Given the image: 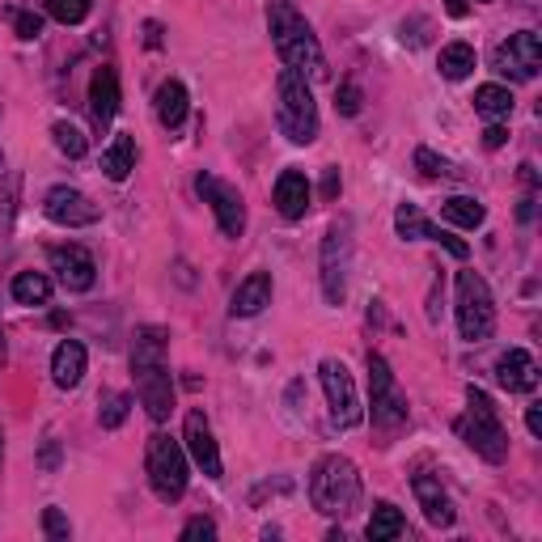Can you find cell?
I'll use <instances>...</instances> for the list:
<instances>
[{
    "label": "cell",
    "instance_id": "1",
    "mask_svg": "<svg viewBox=\"0 0 542 542\" xmlns=\"http://www.w3.org/2000/svg\"><path fill=\"white\" fill-rule=\"evenodd\" d=\"M166 352H170V331L149 322L136 327L132 335V373H136V394L140 407L149 411V420L161 424L174 411V377L166 369Z\"/></svg>",
    "mask_w": 542,
    "mask_h": 542
},
{
    "label": "cell",
    "instance_id": "2",
    "mask_svg": "<svg viewBox=\"0 0 542 542\" xmlns=\"http://www.w3.org/2000/svg\"><path fill=\"white\" fill-rule=\"evenodd\" d=\"M267 30H271V47L284 68H297L301 77L322 81L327 77V56H322V43L314 26L297 13L293 0H271L267 5Z\"/></svg>",
    "mask_w": 542,
    "mask_h": 542
},
{
    "label": "cell",
    "instance_id": "3",
    "mask_svg": "<svg viewBox=\"0 0 542 542\" xmlns=\"http://www.w3.org/2000/svg\"><path fill=\"white\" fill-rule=\"evenodd\" d=\"M360 496H365V483H360V471L352 458L343 454H322L310 471V504L322 517H352L360 509Z\"/></svg>",
    "mask_w": 542,
    "mask_h": 542
},
{
    "label": "cell",
    "instance_id": "4",
    "mask_svg": "<svg viewBox=\"0 0 542 542\" xmlns=\"http://www.w3.org/2000/svg\"><path fill=\"white\" fill-rule=\"evenodd\" d=\"M276 128L288 144H314L318 140V102L310 77L297 68H280L276 77Z\"/></svg>",
    "mask_w": 542,
    "mask_h": 542
},
{
    "label": "cell",
    "instance_id": "5",
    "mask_svg": "<svg viewBox=\"0 0 542 542\" xmlns=\"http://www.w3.org/2000/svg\"><path fill=\"white\" fill-rule=\"evenodd\" d=\"M454 432L475 449L483 462H509V428H504L496 403L487 399V390L479 386H466V415L454 424Z\"/></svg>",
    "mask_w": 542,
    "mask_h": 542
},
{
    "label": "cell",
    "instance_id": "6",
    "mask_svg": "<svg viewBox=\"0 0 542 542\" xmlns=\"http://www.w3.org/2000/svg\"><path fill=\"white\" fill-rule=\"evenodd\" d=\"M144 471H149V487L161 504H178L187 496V479H191V466H187V449L178 445L166 432H153L149 449H144Z\"/></svg>",
    "mask_w": 542,
    "mask_h": 542
},
{
    "label": "cell",
    "instance_id": "7",
    "mask_svg": "<svg viewBox=\"0 0 542 542\" xmlns=\"http://www.w3.org/2000/svg\"><path fill=\"white\" fill-rule=\"evenodd\" d=\"M458 335L466 343H487L496 335V301L479 271H458Z\"/></svg>",
    "mask_w": 542,
    "mask_h": 542
},
{
    "label": "cell",
    "instance_id": "8",
    "mask_svg": "<svg viewBox=\"0 0 542 542\" xmlns=\"http://www.w3.org/2000/svg\"><path fill=\"white\" fill-rule=\"evenodd\" d=\"M318 276H322V297L327 305L348 301V280H352V221L339 216L322 238V255H318Z\"/></svg>",
    "mask_w": 542,
    "mask_h": 542
},
{
    "label": "cell",
    "instance_id": "9",
    "mask_svg": "<svg viewBox=\"0 0 542 542\" xmlns=\"http://www.w3.org/2000/svg\"><path fill=\"white\" fill-rule=\"evenodd\" d=\"M369 390H373V428L386 437L382 445H390V437H399L407 428V394L394 382L386 356L377 352H369Z\"/></svg>",
    "mask_w": 542,
    "mask_h": 542
},
{
    "label": "cell",
    "instance_id": "10",
    "mask_svg": "<svg viewBox=\"0 0 542 542\" xmlns=\"http://www.w3.org/2000/svg\"><path fill=\"white\" fill-rule=\"evenodd\" d=\"M318 377H322V390H327V407H331V420L339 428H356L365 420V407H360V394H356V382L343 360L327 356L318 365Z\"/></svg>",
    "mask_w": 542,
    "mask_h": 542
},
{
    "label": "cell",
    "instance_id": "11",
    "mask_svg": "<svg viewBox=\"0 0 542 542\" xmlns=\"http://www.w3.org/2000/svg\"><path fill=\"white\" fill-rule=\"evenodd\" d=\"M195 191H200V200L212 208V216H216V225H221L225 238L238 242L246 233V200H242V191L229 187L225 178H216V174L195 178Z\"/></svg>",
    "mask_w": 542,
    "mask_h": 542
},
{
    "label": "cell",
    "instance_id": "12",
    "mask_svg": "<svg viewBox=\"0 0 542 542\" xmlns=\"http://www.w3.org/2000/svg\"><path fill=\"white\" fill-rule=\"evenodd\" d=\"M492 68L500 72V77L509 81H534L538 68H542V43L534 30H517L509 34L496 51H492Z\"/></svg>",
    "mask_w": 542,
    "mask_h": 542
},
{
    "label": "cell",
    "instance_id": "13",
    "mask_svg": "<svg viewBox=\"0 0 542 542\" xmlns=\"http://www.w3.org/2000/svg\"><path fill=\"white\" fill-rule=\"evenodd\" d=\"M43 216H47L51 225L85 229V225H98L102 221V208L89 200L85 191H77V187H51L43 195Z\"/></svg>",
    "mask_w": 542,
    "mask_h": 542
},
{
    "label": "cell",
    "instance_id": "14",
    "mask_svg": "<svg viewBox=\"0 0 542 542\" xmlns=\"http://www.w3.org/2000/svg\"><path fill=\"white\" fill-rule=\"evenodd\" d=\"M47 263L56 271V280L68 288V293H89V288L98 284V263L89 255L85 246L68 242V246H51L47 250Z\"/></svg>",
    "mask_w": 542,
    "mask_h": 542
},
{
    "label": "cell",
    "instance_id": "15",
    "mask_svg": "<svg viewBox=\"0 0 542 542\" xmlns=\"http://www.w3.org/2000/svg\"><path fill=\"white\" fill-rule=\"evenodd\" d=\"M394 229H399V238H403V242H437V246H445L454 259H466V255H471V246H466L462 238H454L449 229L432 225L415 204H399V212H394Z\"/></svg>",
    "mask_w": 542,
    "mask_h": 542
},
{
    "label": "cell",
    "instance_id": "16",
    "mask_svg": "<svg viewBox=\"0 0 542 542\" xmlns=\"http://www.w3.org/2000/svg\"><path fill=\"white\" fill-rule=\"evenodd\" d=\"M183 449H187V458L200 466V471L208 479H221L225 475V466H221V449H216V437H212V424H208V415L195 407L187 411V424H183Z\"/></svg>",
    "mask_w": 542,
    "mask_h": 542
},
{
    "label": "cell",
    "instance_id": "17",
    "mask_svg": "<svg viewBox=\"0 0 542 542\" xmlns=\"http://www.w3.org/2000/svg\"><path fill=\"white\" fill-rule=\"evenodd\" d=\"M411 492H415V500H420V509H424V517H428V526L449 530V526L458 521L454 500H449V492L441 487L437 475H415V479H411Z\"/></svg>",
    "mask_w": 542,
    "mask_h": 542
},
{
    "label": "cell",
    "instance_id": "18",
    "mask_svg": "<svg viewBox=\"0 0 542 542\" xmlns=\"http://www.w3.org/2000/svg\"><path fill=\"white\" fill-rule=\"evenodd\" d=\"M310 178H305L301 170H280L276 187H271V200H276V212L284 216V221H301L305 212H310Z\"/></svg>",
    "mask_w": 542,
    "mask_h": 542
},
{
    "label": "cell",
    "instance_id": "19",
    "mask_svg": "<svg viewBox=\"0 0 542 542\" xmlns=\"http://www.w3.org/2000/svg\"><path fill=\"white\" fill-rule=\"evenodd\" d=\"M496 382H500V390H509V394H530V390H538V365H534V356H530L526 348L500 352V360H496Z\"/></svg>",
    "mask_w": 542,
    "mask_h": 542
},
{
    "label": "cell",
    "instance_id": "20",
    "mask_svg": "<svg viewBox=\"0 0 542 542\" xmlns=\"http://www.w3.org/2000/svg\"><path fill=\"white\" fill-rule=\"evenodd\" d=\"M89 115H94L102 132L111 128L119 115V77H115V68H106V64L89 77Z\"/></svg>",
    "mask_w": 542,
    "mask_h": 542
},
{
    "label": "cell",
    "instance_id": "21",
    "mask_svg": "<svg viewBox=\"0 0 542 542\" xmlns=\"http://www.w3.org/2000/svg\"><path fill=\"white\" fill-rule=\"evenodd\" d=\"M271 305V271H250V276L233 288L229 314L233 318H255Z\"/></svg>",
    "mask_w": 542,
    "mask_h": 542
},
{
    "label": "cell",
    "instance_id": "22",
    "mask_svg": "<svg viewBox=\"0 0 542 542\" xmlns=\"http://www.w3.org/2000/svg\"><path fill=\"white\" fill-rule=\"evenodd\" d=\"M85 365H89L85 343L81 339H64L60 348L51 352V382H56L60 390H77L81 377H85Z\"/></svg>",
    "mask_w": 542,
    "mask_h": 542
},
{
    "label": "cell",
    "instance_id": "23",
    "mask_svg": "<svg viewBox=\"0 0 542 542\" xmlns=\"http://www.w3.org/2000/svg\"><path fill=\"white\" fill-rule=\"evenodd\" d=\"M153 106H157V123L166 132H178L183 128V119H187V111H191V98H187V85L183 81H161V89H157V98H153Z\"/></svg>",
    "mask_w": 542,
    "mask_h": 542
},
{
    "label": "cell",
    "instance_id": "24",
    "mask_svg": "<svg viewBox=\"0 0 542 542\" xmlns=\"http://www.w3.org/2000/svg\"><path fill=\"white\" fill-rule=\"evenodd\" d=\"M132 170H136V136L119 132V136L102 149V174L111 178V183H128Z\"/></svg>",
    "mask_w": 542,
    "mask_h": 542
},
{
    "label": "cell",
    "instance_id": "25",
    "mask_svg": "<svg viewBox=\"0 0 542 542\" xmlns=\"http://www.w3.org/2000/svg\"><path fill=\"white\" fill-rule=\"evenodd\" d=\"M441 221L458 225V229H479L487 221V208L475 200V195H449L441 204Z\"/></svg>",
    "mask_w": 542,
    "mask_h": 542
},
{
    "label": "cell",
    "instance_id": "26",
    "mask_svg": "<svg viewBox=\"0 0 542 542\" xmlns=\"http://www.w3.org/2000/svg\"><path fill=\"white\" fill-rule=\"evenodd\" d=\"M407 534V517L394 509L390 500H377L373 504V517H369V538L373 542H394V538H403Z\"/></svg>",
    "mask_w": 542,
    "mask_h": 542
},
{
    "label": "cell",
    "instance_id": "27",
    "mask_svg": "<svg viewBox=\"0 0 542 542\" xmlns=\"http://www.w3.org/2000/svg\"><path fill=\"white\" fill-rule=\"evenodd\" d=\"M437 68H441V77L445 81H466L475 72V47L471 43H445L441 47V60H437Z\"/></svg>",
    "mask_w": 542,
    "mask_h": 542
},
{
    "label": "cell",
    "instance_id": "28",
    "mask_svg": "<svg viewBox=\"0 0 542 542\" xmlns=\"http://www.w3.org/2000/svg\"><path fill=\"white\" fill-rule=\"evenodd\" d=\"M9 293L17 305H47L51 301V280L43 276V271H17Z\"/></svg>",
    "mask_w": 542,
    "mask_h": 542
},
{
    "label": "cell",
    "instance_id": "29",
    "mask_svg": "<svg viewBox=\"0 0 542 542\" xmlns=\"http://www.w3.org/2000/svg\"><path fill=\"white\" fill-rule=\"evenodd\" d=\"M475 111H479L483 119H509V115H513L509 85H479V89H475Z\"/></svg>",
    "mask_w": 542,
    "mask_h": 542
},
{
    "label": "cell",
    "instance_id": "30",
    "mask_svg": "<svg viewBox=\"0 0 542 542\" xmlns=\"http://www.w3.org/2000/svg\"><path fill=\"white\" fill-rule=\"evenodd\" d=\"M128 415H132V394H123V390H102L98 394V424L102 428H123Z\"/></svg>",
    "mask_w": 542,
    "mask_h": 542
},
{
    "label": "cell",
    "instance_id": "31",
    "mask_svg": "<svg viewBox=\"0 0 542 542\" xmlns=\"http://www.w3.org/2000/svg\"><path fill=\"white\" fill-rule=\"evenodd\" d=\"M51 140H56V149H60L64 157H72V161H81V157L89 153V140H85V132L77 128V123H68V119L51 123Z\"/></svg>",
    "mask_w": 542,
    "mask_h": 542
},
{
    "label": "cell",
    "instance_id": "32",
    "mask_svg": "<svg viewBox=\"0 0 542 542\" xmlns=\"http://www.w3.org/2000/svg\"><path fill=\"white\" fill-rule=\"evenodd\" d=\"M17 187H22V174H5L0 178V242L9 238V229H13V212H17Z\"/></svg>",
    "mask_w": 542,
    "mask_h": 542
},
{
    "label": "cell",
    "instance_id": "33",
    "mask_svg": "<svg viewBox=\"0 0 542 542\" xmlns=\"http://www.w3.org/2000/svg\"><path fill=\"white\" fill-rule=\"evenodd\" d=\"M89 9H94V0H47V17L60 26H81Z\"/></svg>",
    "mask_w": 542,
    "mask_h": 542
},
{
    "label": "cell",
    "instance_id": "34",
    "mask_svg": "<svg viewBox=\"0 0 542 542\" xmlns=\"http://www.w3.org/2000/svg\"><path fill=\"white\" fill-rule=\"evenodd\" d=\"M415 170H420L424 178H454V174H458L441 153H432L428 144H420V149H415Z\"/></svg>",
    "mask_w": 542,
    "mask_h": 542
},
{
    "label": "cell",
    "instance_id": "35",
    "mask_svg": "<svg viewBox=\"0 0 542 542\" xmlns=\"http://www.w3.org/2000/svg\"><path fill=\"white\" fill-rule=\"evenodd\" d=\"M360 106H365V94H360V85H356V81H343V85L335 89V111H339L343 119H356Z\"/></svg>",
    "mask_w": 542,
    "mask_h": 542
},
{
    "label": "cell",
    "instance_id": "36",
    "mask_svg": "<svg viewBox=\"0 0 542 542\" xmlns=\"http://www.w3.org/2000/svg\"><path fill=\"white\" fill-rule=\"evenodd\" d=\"M13 30H17V39H22V43H34L43 34V17L30 13V9H17L13 13Z\"/></svg>",
    "mask_w": 542,
    "mask_h": 542
},
{
    "label": "cell",
    "instance_id": "37",
    "mask_svg": "<svg viewBox=\"0 0 542 542\" xmlns=\"http://www.w3.org/2000/svg\"><path fill=\"white\" fill-rule=\"evenodd\" d=\"M43 534L51 542H68L72 538V526H68V517L60 509H43Z\"/></svg>",
    "mask_w": 542,
    "mask_h": 542
},
{
    "label": "cell",
    "instance_id": "38",
    "mask_svg": "<svg viewBox=\"0 0 542 542\" xmlns=\"http://www.w3.org/2000/svg\"><path fill=\"white\" fill-rule=\"evenodd\" d=\"M178 538H183V542H212L216 538V521L212 517H191Z\"/></svg>",
    "mask_w": 542,
    "mask_h": 542
},
{
    "label": "cell",
    "instance_id": "39",
    "mask_svg": "<svg viewBox=\"0 0 542 542\" xmlns=\"http://www.w3.org/2000/svg\"><path fill=\"white\" fill-rule=\"evenodd\" d=\"M399 30H403V43H407V47H424V43H428L432 22H428V17H407V22H403Z\"/></svg>",
    "mask_w": 542,
    "mask_h": 542
},
{
    "label": "cell",
    "instance_id": "40",
    "mask_svg": "<svg viewBox=\"0 0 542 542\" xmlns=\"http://www.w3.org/2000/svg\"><path fill=\"white\" fill-rule=\"evenodd\" d=\"M39 471H47V475L60 471V441H56V437L43 441V449H39Z\"/></svg>",
    "mask_w": 542,
    "mask_h": 542
},
{
    "label": "cell",
    "instance_id": "41",
    "mask_svg": "<svg viewBox=\"0 0 542 542\" xmlns=\"http://www.w3.org/2000/svg\"><path fill=\"white\" fill-rule=\"evenodd\" d=\"M441 297H445V276H437V284H432V293H428V322L432 327H441Z\"/></svg>",
    "mask_w": 542,
    "mask_h": 542
},
{
    "label": "cell",
    "instance_id": "42",
    "mask_svg": "<svg viewBox=\"0 0 542 542\" xmlns=\"http://www.w3.org/2000/svg\"><path fill=\"white\" fill-rule=\"evenodd\" d=\"M339 187H343V183H339V170L331 166L327 174H322V200L335 204V200H339Z\"/></svg>",
    "mask_w": 542,
    "mask_h": 542
},
{
    "label": "cell",
    "instance_id": "43",
    "mask_svg": "<svg viewBox=\"0 0 542 542\" xmlns=\"http://www.w3.org/2000/svg\"><path fill=\"white\" fill-rule=\"evenodd\" d=\"M534 212H538V195L526 191V195H521V204H517V221H521V225H530V221H534Z\"/></svg>",
    "mask_w": 542,
    "mask_h": 542
},
{
    "label": "cell",
    "instance_id": "44",
    "mask_svg": "<svg viewBox=\"0 0 542 542\" xmlns=\"http://www.w3.org/2000/svg\"><path fill=\"white\" fill-rule=\"evenodd\" d=\"M504 140H509V128H504V123L496 119V123H492V128H487V132H483V144H487V149H500V144H504Z\"/></svg>",
    "mask_w": 542,
    "mask_h": 542
},
{
    "label": "cell",
    "instance_id": "45",
    "mask_svg": "<svg viewBox=\"0 0 542 542\" xmlns=\"http://www.w3.org/2000/svg\"><path fill=\"white\" fill-rule=\"evenodd\" d=\"M144 43L157 51L161 43H166V26H161V22H144Z\"/></svg>",
    "mask_w": 542,
    "mask_h": 542
},
{
    "label": "cell",
    "instance_id": "46",
    "mask_svg": "<svg viewBox=\"0 0 542 542\" xmlns=\"http://www.w3.org/2000/svg\"><path fill=\"white\" fill-rule=\"evenodd\" d=\"M526 428H530V437H542V407L538 403L526 407Z\"/></svg>",
    "mask_w": 542,
    "mask_h": 542
},
{
    "label": "cell",
    "instance_id": "47",
    "mask_svg": "<svg viewBox=\"0 0 542 542\" xmlns=\"http://www.w3.org/2000/svg\"><path fill=\"white\" fill-rule=\"evenodd\" d=\"M521 183H526V187H530V191H534V187H538V170H534V166H530V161H526V166H521Z\"/></svg>",
    "mask_w": 542,
    "mask_h": 542
},
{
    "label": "cell",
    "instance_id": "48",
    "mask_svg": "<svg viewBox=\"0 0 542 542\" xmlns=\"http://www.w3.org/2000/svg\"><path fill=\"white\" fill-rule=\"evenodd\" d=\"M445 9H449V17H466L471 5H466V0H445Z\"/></svg>",
    "mask_w": 542,
    "mask_h": 542
},
{
    "label": "cell",
    "instance_id": "49",
    "mask_svg": "<svg viewBox=\"0 0 542 542\" xmlns=\"http://www.w3.org/2000/svg\"><path fill=\"white\" fill-rule=\"evenodd\" d=\"M5 360H9V348H5V331H0V369H5Z\"/></svg>",
    "mask_w": 542,
    "mask_h": 542
},
{
    "label": "cell",
    "instance_id": "50",
    "mask_svg": "<svg viewBox=\"0 0 542 542\" xmlns=\"http://www.w3.org/2000/svg\"><path fill=\"white\" fill-rule=\"evenodd\" d=\"M466 5H471V0H466ZM475 5H487V0H475Z\"/></svg>",
    "mask_w": 542,
    "mask_h": 542
},
{
    "label": "cell",
    "instance_id": "51",
    "mask_svg": "<svg viewBox=\"0 0 542 542\" xmlns=\"http://www.w3.org/2000/svg\"><path fill=\"white\" fill-rule=\"evenodd\" d=\"M0 170H5V157H0Z\"/></svg>",
    "mask_w": 542,
    "mask_h": 542
},
{
    "label": "cell",
    "instance_id": "52",
    "mask_svg": "<svg viewBox=\"0 0 542 542\" xmlns=\"http://www.w3.org/2000/svg\"><path fill=\"white\" fill-rule=\"evenodd\" d=\"M0 441H5V437H0Z\"/></svg>",
    "mask_w": 542,
    "mask_h": 542
}]
</instances>
